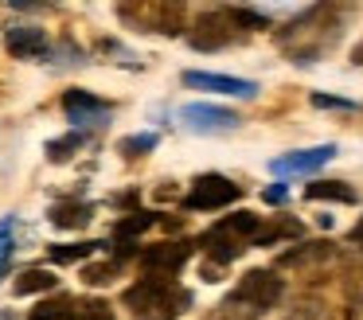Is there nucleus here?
<instances>
[{"instance_id":"5","label":"nucleus","mask_w":363,"mask_h":320,"mask_svg":"<svg viewBox=\"0 0 363 320\" xmlns=\"http://www.w3.org/2000/svg\"><path fill=\"white\" fill-rule=\"evenodd\" d=\"M180 125L191 133H230L242 125V117L235 109H223V106H211V101H188L180 109Z\"/></svg>"},{"instance_id":"2","label":"nucleus","mask_w":363,"mask_h":320,"mask_svg":"<svg viewBox=\"0 0 363 320\" xmlns=\"http://www.w3.org/2000/svg\"><path fill=\"white\" fill-rule=\"evenodd\" d=\"M238 195H242V184L219 176V172H207V176L191 180V192L184 195V207L188 211H219V207H230Z\"/></svg>"},{"instance_id":"9","label":"nucleus","mask_w":363,"mask_h":320,"mask_svg":"<svg viewBox=\"0 0 363 320\" xmlns=\"http://www.w3.org/2000/svg\"><path fill=\"white\" fill-rule=\"evenodd\" d=\"M235 16L230 12H211V16H203L199 20V28H207V31H196L191 35V43L199 47V51H219V47H227L230 39H235Z\"/></svg>"},{"instance_id":"19","label":"nucleus","mask_w":363,"mask_h":320,"mask_svg":"<svg viewBox=\"0 0 363 320\" xmlns=\"http://www.w3.org/2000/svg\"><path fill=\"white\" fill-rule=\"evenodd\" d=\"M157 133H133V137H125V140H121V153H125V156H145V153H152V148H157Z\"/></svg>"},{"instance_id":"14","label":"nucleus","mask_w":363,"mask_h":320,"mask_svg":"<svg viewBox=\"0 0 363 320\" xmlns=\"http://www.w3.org/2000/svg\"><path fill=\"white\" fill-rule=\"evenodd\" d=\"M51 223L55 226H86L90 223V203H59L51 211Z\"/></svg>"},{"instance_id":"4","label":"nucleus","mask_w":363,"mask_h":320,"mask_svg":"<svg viewBox=\"0 0 363 320\" xmlns=\"http://www.w3.org/2000/svg\"><path fill=\"white\" fill-rule=\"evenodd\" d=\"M63 114L67 121L74 125V129H98V125H106L113 117V106L102 98H94L90 90H67L63 94Z\"/></svg>"},{"instance_id":"8","label":"nucleus","mask_w":363,"mask_h":320,"mask_svg":"<svg viewBox=\"0 0 363 320\" xmlns=\"http://www.w3.org/2000/svg\"><path fill=\"white\" fill-rule=\"evenodd\" d=\"M188 258H191V242H157V246H149L141 254V265L149 273H157V277H168V273H176Z\"/></svg>"},{"instance_id":"17","label":"nucleus","mask_w":363,"mask_h":320,"mask_svg":"<svg viewBox=\"0 0 363 320\" xmlns=\"http://www.w3.org/2000/svg\"><path fill=\"white\" fill-rule=\"evenodd\" d=\"M12 250H16V219L4 215L0 219V277H4L9 265H12Z\"/></svg>"},{"instance_id":"23","label":"nucleus","mask_w":363,"mask_h":320,"mask_svg":"<svg viewBox=\"0 0 363 320\" xmlns=\"http://www.w3.org/2000/svg\"><path fill=\"white\" fill-rule=\"evenodd\" d=\"M82 273H86L90 285H106V281H110L113 273H118V265H86Z\"/></svg>"},{"instance_id":"11","label":"nucleus","mask_w":363,"mask_h":320,"mask_svg":"<svg viewBox=\"0 0 363 320\" xmlns=\"http://www.w3.org/2000/svg\"><path fill=\"white\" fill-rule=\"evenodd\" d=\"M308 199H332V203H355V187H347L344 180H316L305 187Z\"/></svg>"},{"instance_id":"25","label":"nucleus","mask_w":363,"mask_h":320,"mask_svg":"<svg viewBox=\"0 0 363 320\" xmlns=\"http://www.w3.org/2000/svg\"><path fill=\"white\" fill-rule=\"evenodd\" d=\"M262 199L277 207V203H285V187H266V192H262Z\"/></svg>"},{"instance_id":"26","label":"nucleus","mask_w":363,"mask_h":320,"mask_svg":"<svg viewBox=\"0 0 363 320\" xmlns=\"http://www.w3.org/2000/svg\"><path fill=\"white\" fill-rule=\"evenodd\" d=\"M352 242H363V219H359V223L352 226Z\"/></svg>"},{"instance_id":"21","label":"nucleus","mask_w":363,"mask_h":320,"mask_svg":"<svg viewBox=\"0 0 363 320\" xmlns=\"http://www.w3.org/2000/svg\"><path fill=\"white\" fill-rule=\"evenodd\" d=\"M152 223H157V215H152V211H137L133 219H121V223H118V234H121V238H129V234L149 231Z\"/></svg>"},{"instance_id":"12","label":"nucleus","mask_w":363,"mask_h":320,"mask_svg":"<svg viewBox=\"0 0 363 320\" xmlns=\"http://www.w3.org/2000/svg\"><path fill=\"white\" fill-rule=\"evenodd\" d=\"M203 250L215 258V262H230V258H238L242 242H238V238H230V234H223L219 226H215L211 234H203Z\"/></svg>"},{"instance_id":"18","label":"nucleus","mask_w":363,"mask_h":320,"mask_svg":"<svg viewBox=\"0 0 363 320\" xmlns=\"http://www.w3.org/2000/svg\"><path fill=\"white\" fill-rule=\"evenodd\" d=\"M67 320H113V309L106 301H82V304H71Z\"/></svg>"},{"instance_id":"16","label":"nucleus","mask_w":363,"mask_h":320,"mask_svg":"<svg viewBox=\"0 0 363 320\" xmlns=\"http://www.w3.org/2000/svg\"><path fill=\"white\" fill-rule=\"evenodd\" d=\"M258 215H254V211H238V215H227L219 223V231L223 234H230V238H242V234H258Z\"/></svg>"},{"instance_id":"7","label":"nucleus","mask_w":363,"mask_h":320,"mask_svg":"<svg viewBox=\"0 0 363 320\" xmlns=\"http://www.w3.org/2000/svg\"><path fill=\"white\" fill-rule=\"evenodd\" d=\"M184 86L191 90H211V94H230V98H258V82L250 78H235V75H215V70H188Z\"/></svg>"},{"instance_id":"22","label":"nucleus","mask_w":363,"mask_h":320,"mask_svg":"<svg viewBox=\"0 0 363 320\" xmlns=\"http://www.w3.org/2000/svg\"><path fill=\"white\" fill-rule=\"evenodd\" d=\"M67 312H71V301H43L28 320H67Z\"/></svg>"},{"instance_id":"20","label":"nucleus","mask_w":363,"mask_h":320,"mask_svg":"<svg viewBox=\"0 0 363 320\" xmlns=\"http://www.w3.org/2000/svg\"><path fill=\"white\" fill-rule=\"evenodd\" d=\"M82 140H86V133H71V137H63V140H51V145H48V156L59 164V160H67L74 148H82Z\"/></svg>"},{"instance_id":"6","label":"nucleus","mask_w":363,"mask_h":320,"mask_svg":"<svg viewBox=\"0 0 363 320\" xmlns=\"http://www.w3.org/2000/svg\"><path fill=\"white\" fill-rule=\"evenodd\" d=\"M336 145H316V148H297V153H285L269 160V172L274 176H308V172H320L324 164L336 156Z\"/></svg>"},{"instance_id":"10","label":"nucleus","mask_w":363,"mask_h":320,"mask_svg":"<svg viewBox=\"0 0 363 320\" xmlns=\"http://www.w3.org/2000/svg\"><path fill=\"white\" fill-rule=\"evenodd\" d=\"M4 43H9V51L16 55V59H40V55H48V47H51L48 31L32 28V23H16V28H9Z\"/></svg>"},{"instance_id":"24","label":"nucleus","mask_w":363,"mask_h":320,"mask_svg":"<svg viewBox=\"0 0 363 320\" xmlns=\"http://www.w3.org/2000/svg\"><path fill=\"white\" fill-rule=\"evenodd\" d=\"M313 106H320V109H355V101H347V98H336V94H313Z\"/></svg>"},{"instance_id":"27","label":"nucleus","mask_w":363,"mask_h":320,"mask_svg":"<svg viewBox=\"0 0 363 320\" xmlns=\"http://www.w3.org/2000/svg\"><path fill=\"white\" fill-rule=\"evenodd\" d=\"M352 62H363V43L355 47V55H352Z\"/></svg>"},{"instance_id":"13","label":"nucleus","mask_w":363,"mask_h":320,"mask_svg":"<svg viewBox=\"0 0 363 320\" xmlns=\"http://www.w3.org/2000/svg\"><path fill=\"white\" fill-rule=\"evenodd\" d=\"M55 285H59V277L51 270H28L12 289H16V297H32V293H51Z\"/></svg>"},{"instance_id":"1","label":"nucleus","mask_w":363,"mask_h":320,"mask_svg":"<svg viewBox=\"0 0 363 320\" xmlns=\"http://www.w3.org/2000/svg\"><path fill=\"white\" fill-rule=\"evenodd\" d=\"M184 304H188V293H180L172 281L157 273L125 289V309H133L137 320H172L184 312Z\"/></svg>"},{"instance_id":"3","label":"nucleus","mask_w":363,"mask_h":320,"mask_svg":"<svg viewBox=\"0 0 363 320\" xmlns=\"http://www.w3.org/2000/svg\"><path fill=\"white\" fill-rule=\"evenodd\" d=\"M281 293H285V281L277 277V273L250 270L242 281H238L235 293H230V304H250V309L258 312V309H274V304L281 301Z\"/></svg>"},{"instance_id":"15","label":"nucleus","mask_w":363,"mask_h":320,"mask_svg":"<svg viewBox=\"0 0 363 320\" xmlns=\"http://www.w3.org/2000/svg\"><path fill=\"white\" fill-rule=\"evenodd\" d=\"M98 246H102V242H59V246H48V254H51V262H82V258H90Z\"/></svg>"}]
</instances>
